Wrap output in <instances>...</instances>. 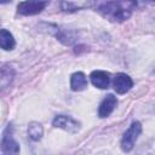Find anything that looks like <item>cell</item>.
Masks as SVG:
<instances>
[{"instance_id":"cell-5","label":"cell","mask_w":155,"mask_h":155,"mask_svg":"<svg viewBox=\"0 0 155 155\" xmlns=\"http://www.w3.org/2000/svg\"><path fill=\"white\" fill-rule=\"evenodd\" d=\"M53 127L62 128L69 133H78L80 130V122L68 115H57L52 121Z\"/></svg>"},{"instance_id":"cell-12","label":"cell","mask_w":155,"mask_h":155,"mask_svg":"<svg viewBox=\"0 0 155 155\" xmlns=\"http://www.w3.org/2000/svg\"><path fill=\"white\" fill-rule=\"evenodd\" d=\"M15 78V70L11 65L8 64H2L1 65V79H0V82H1V88H6L13 80Z\"/></svg>"},{"instance_id":"cell-10","label":"cell","mask_w":155,"mask_h":155,"mask_svg":"<svg viewBox=\"0 0 155 155\" xmlns=\"http://www.w3.org/2000/svg\"><path fill=\"white\" fill-rule=\"evenodd\" d=\"M0 46L5 51H11L16 46V40H15L13 35L7 29L0 30Z\"/></svg>"},{"instance_id":"cell-2","label":"cell","mask_w":155,"mask_h":155,"mask_svg":"<svg viewBox=\"0 0 155 155\" xmlns=\"http://www.w3.org/2000/svg\"><path fill=\"white\" fill-rule=\"evenodd\" d=\"M142 133V124L139 121H133L126 132L122 134L121 138V149L126 153L131 151L134 147L136 140L138 139L139 134Z\"/></svg>"},{"instance_id":"cell-8","label":"cell","mask_w":155,"mask_h":155,"mask_svg":"<svg viewBox=\"0 0 155 155\" xmlns=\"http://www.w3.org/2000/svg\"><path fill=\"white\" fill-rule=\"evenodd\" d=\"M90 79H91L92 85L101 90L108 88L110 84V74L104 70H93L90 74Z\"/></svg>"},{"instance_id":"cell-1","label":"cell","mask_w":155,"mask_h":155,"mask_svg":"<svg viewBox=\"0 0 155 155\" xmlns=\"http://www.w3.org/2000/svg\"><path fill=\"white\" fill-rule=\"evenodd\" d=\"M136 6L137 4L133 1H107L98 2L96 11L111 22H124L131 17Z\"/></svg>"},{"instance_id":"cell-7","label":"cell","mask_w":155,"mask_h":155,"mask_svg":"<svg viewBox=\"0 0 155 155\" xmlns=\"http://www.w3.org/2000/svg\"><path fill=\"white\" fill-rule=\"evenodd\" d=\"M117 105V98L109 93L104 97V99L101 102L99 107H98V116L99 117H108L115 109V107Z\"/></svg>"},{"instance_id":"cell-14","label":"cell","mask_w":155,"mask_h":155,"mask_svg":"<svg viewBox=\"0 0 155 155\" xmlns=\"http://www.w3.org/2000/svg\"><path fill=\"white\" fill-rule=\"evenodd\" d=\"M61 7H62V10L64 11V12H75V11H78L79 8H81V6L80 5H78V4H75V2H69V1H63V2H61Z\"/></svg>"},{"instance_id":"cell-3","label":"cell","mask_w":155,"mask_h":155,"mask_svg":"<svg viewBox=\"0 0 155 155\" xmlns=\"http://www.w3.org/2000/svg\"><path fill=\"white\" fill-rule=\"evenodd\" d=\"M19 150V144L13 139L12 127L8 125L1 138V155H18Z\"/></svg>"},{"instance_id":"cell-6","label":"cell","mask_w":155,"mask_h":155,"mask_svg":"<svg viewBox=\"0 0 155 155\" xmlns=\"http://www.w3.org/2000/svg\"><path fill=\"white\" fill-rule=\"evenodd\" d=\"M113 87L116 93L119 94H125L133 87V80L131 79L130 75L125 73H119L115 75L113 80Z\"/></svg>"},{"instance_id":"cell-11","label":"cell","mask_w":155,"mask_h":155,"mask_svg":"<svg viewBox=\"0 0 155 155\" xmlns=\"http://www.w3.org/2000/svg\"><path fill=\"white\" fill-rule=\"evenodd\" d=\"M44 136V127L40 122L38 121H31L29 125H28V137L34 140V142H38Z\"/></svg>"},{"instance_id":"cell-13","label":"cell","mask_w":155,"mask_h":155,"mask_svg":"<svg viewBox=\"0 0 155 155\" xmlns=\"http://www.w3.org/2000/svg\"><path fill=\"white\" fill-rule=\"evenodd\" d=\"M137 155H155V142L144 143L137 151Z\"/></svg>"},{"instance_id":"cell-4","label":"cell","mask_w":155,"mask_h":155,"mask_svg":"<svg viewBox=\"0 0 155 155\" xmlns=\"http://www.w3.org/2000/svg\"><path fill=\"white\" fill-rule=\"evenodd\" d=\"M47 5V1H21L17 5V13L22 16H34L45 10Z\"/></svg>"},{"instance_id":"cell-9","label":"cell","mask_w":155,"mask_h":155,"mask_svg":"<svg viewBox=\"0 0 155 155\" xmlns=\"http://www.w3.org/2000/svg\"><path fill=\"white\" fill-rule=\"evenodd\" d=\"M87 87V78L82 71H76L70 76V88L73 91H82Z\"/></svg>"}]
</instances>
